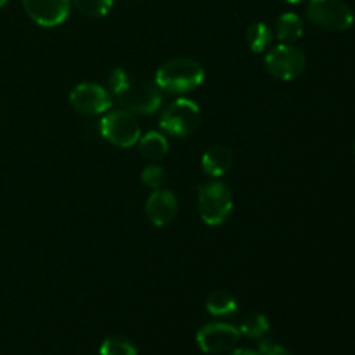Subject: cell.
Wrapping results in <instances>:
<instances>
[{
	"instance_id": "16",
	"label": "cell",
	"mask_w": 355,
	"mask_h": 355,
	"mask_svg": "<svg viewBox=\"0 0 355 355\" xmlns=\"http://www.w3.org/2000/svg\"><path fill=\"white\" fill-rule=\"evenodd\" d=\"M272 40V30L266 23H253L246 30V42L253 52H263Z\"/></svg>"
},
{
	"instance_id": "5",
	"label": "cell",
	"mask_w": 355,
	"mask_h": 355,
	"mask_svg": "<svg viewBox=\"0 0 355 355\" xmlns=\"http://www.w3.org/2000/svg\"><path fill=\"white\" fill-rule=\"evenodd\" d=\"M99 134L118 148H132L141 139V127L132 113L111 111L99 121Z\"/></svg>"
},
{
	"instance_id": "4",
	"label": "cell",
	"mask_w": 355,
	"mask_h": 355,
	"mask_svg": "<svg viewBox=\"0 0 355 355\" xmlns=\"http://www.w3.org/2000/svg\"><path fill=\"white\" fill-rule=\"evenodd\" d=\"M307 19L328 31H347L354 24V12L343 0H311Z\"/></svg>"
},
{
	"instance_id": "2",
	"label": "cell",
	"mask_w": 355,
	"mask_h": 355,
	"mask_svg": "<svg viewBox=\"0 0 355 355\" xmlns=\"http://www.w3.org/2000/svg\"><path fill=\"white\" fill-rule=\"evenodd\" d=\"M114 96L120 106L132 114L156 113L163 101L158 85H153L144 78H132V76H128L123 89Z\"/></svg>"
},
{
	"instance_id": "11",
	"label": "cell",
	"mask_w": 355,
	"mask_h": 355,
	"mask_svg": "<svg viewBox=\"0 0 355 355\" xmlns=\"http://www.w3.org/2000/svg\"><path fill=\"white\" fill-rule=\"evenodd\" d=\"M179 211L177 196L168 189H155L146 201V215L158 227L170 224Z\"/></svg>"
},
{
	"instance_id": "12",
	"label": "cell",
	"mask_w": 355,
	"mask_h": 355,
	"mask_svg": "<svg viewBox=\"0 0 355 355\" xmlns=\"http://www.w3.org/2000/svg\"><path fill=\"white\" fill-rule=\"evenodd\" d=\"M232 162H234V156L227 148L215 146L205 153L203 158H201V166H203L205 173H208L210 177H222L229 172Z\"/></svg>"
},
{
	"instance_id": "7",
	"label": "cell",
	"mask_w": 355,
	"mask_h": 355,
	"mask_svg": "<svg viewBox=\"0 0 355 355\" xmlns=\"http://www.w3.org/2000/svg\"><path fill=\"white\" fill-rule=\"evenodd\" d=\"M307 59L300 49L290 44H281L270 49L266 58V66L269 73L283 82H291L304 73Z\"/></svg>"
},
{
	"instance_id": "13",
	"label": "cell",
	"mask_w": 355,
	"mask_h": 355,
	"mask_svg": "<svg viewBox=\"0 0 355 355\" xmlns=\"http://www.w3.org/2000/svg\"><path fill=\"white\" fill-rule=\"evenodd\" d=\"M139 151L148 162H159L168 153V141L159 132H148L139 139Z\"/></svg>"
},
{
	"instance_id": "25",
	"label": "cell",
	"mask_w": 355,
	"mask_h": 355,
	"mask_svg": "<svg viewBox=\"0 0 355 355\" xmlns=\"http://www.w3.org/2000/svg\"><path fill=\"white\" fill-rule=\"evenodd\" d=\"M7 3V0H0V7H3Z\"/></svg>"
},
{
	"instance_id": "1",
	"label": "cell",
	"mask_w": 355,
	"mask_h": 355,
	"mask_svg": "<svg viewBox=\"0 0 355 355\" xmlns=\"http://www.w3.org/2000/svg\"><path fill=\"white\" fill-rule=\"evenodd\" d=\"M205 80V69L194 59L177 58L166 61L156 71V85L168 94H184L200 87Z\"/></svg>"
},
{
	"instance_id": "19",
	"label": "cell",
	"mask_w": 355,
	"mask_h": 355,
	"mask_svg": "<svg viewBox=\"0 0 355 355\" xmlns=\"http://www.w3.org/2000/svg\"><path fill=\"white\" fill-rule=\"evenodd\" d=\"M78 10L90 17H103L113 7V0H73Z\"/></svg>"
},
{
	"instance_id": "23",
	"label": "cell",
	"mask_w": 355,
	"mask_h": 355,
	"mask_svg": "<svg viewBox=\"0 0 355 355\" xmlns=\"http://www.w3.org/2000/svg\"><path fill=\"white\" fill-rule=\"evenodd\" d=\"M229 355H260L255 350H250V349H238V350H232Z\"/></svg>"
},
{
	"instance_id": "8",
	"label": "cell",
	"mask_w": 355,
	"mask_h": 355,
	"mask_svg": "<svg viewBox=\"0 0 355 355\" xmlns=\"http://www.w3.org/2000/svg\"><path fill=\"white\" fill-rule=\"evenodd\" d=\"M239 333L238 328L227 322H210L200 328L196 333V343L205 354H225L231 352L239 342Z\"/></svg>"
},
{
	"instance_id": "14",
	"label": "cell",
	"mask_w": 355,
	"mask_h": 355,
	"mask_svg": "<svg viewBox=\"0 0 355 355\" xmlns=\"http://www.w3.org/2000/svg\"><path fill=\"white\" fill-rule=\"evenodd\" d=\"M274 33H276V37L283 44H291V42H297L298 38H302V35H304V24H302V19L297 14L286 12L277 17Z\"/></svg>"
},
{
	"instance_id": "3",
	"label": "cell",
	"mask_w": 355,
	"mask_h": 355,
	"mask_svg": "<svg viewBox=\"0 0 355 355\" xmlns=\"http://www.w3.org/2000/svg\"><path fill=\"white\" fill-rule=\"evenodd\" d=\"M198 210L201 220L207 225L224 224L232 211V196L229 187L220 180L201 186L198 194Z\"/></svg>"
},
{
	"instance_id": "22",
	"label": "cell",
	"mask_w": 355,
	"mask_h": 355,
	"mask_svg": "<svg viewBox=\"0 0 355 355\" xmlns=\"http://www.w3.org/2000/svg\"><path fill=\"white\" fill-rule=\"evenodd\" d=\"M260 355H293L288 349H284L279 343H274L270 340H262L259 345Z\"/></svg>"
},
{
	"instance_id": "10",
	"label": "cell",
	"mask_w": 355,
	"mask_h": 355,
	"mask_svg": "<svg viewBox=\"0 0 355 355\" xmlns=\"http://www.w3.org/2000/svg\"><path fill=\"white\" fill-rule=\"evenodd\" d=\"M28 16L45 28L59 26L71 10L69 0H23Z\"/></svg>"
},
{
	"instance_id": "18",
	"label": "cell",
	"mask_w": 355,
	"mask_h": 355,
	"mask_svg": "<svg viewBox=\"0 0 355 355\" xmlns=\"http://www.w3.org/2000/svg\"><path fill=\"white\" fill-rule=\"evenodd\" d=\"M238 329L248 338H262L269 331V319L263 314H250L243 319Z\"/></svg>"
},
{
	"instance_id": "6",
	"label": "cell",
	"mask_w": 355,
	"mask_h": 355,
	"mask_svg": "<svg viewBox=\"0 0 355 355\" xmlns=\"http://www.w3.org/2000/svg\"><path fill=\"white\" fill-rule=\"evenodd\" d=\"M201 113L194 101L177 99L163 111L159 127L175 137H187L200 127Z\"/></svg>"
},
{
	"instance_id": "15",
	"label": "cell",
	"mask_w": 355,
	"mask_h": 355,
	"mask_svg": "<svg viewBox=\"0 0 355 355\" xmlns=\"http://www.w3.org/2000/svg\"><path fill=\"white\" fill-rule=\"evenodd\" d=\"M207 311L211 315H217V318H227L238 312V302L232 297L229 291L225 290H214L207 297Z\"/></svg>"
},
{
	"instance_id": "24",
	"label": "cell",
	"mask_w": 355,
	"mask_h": 355,
	"mask_svg": "<svg viewBox=\"0 0 355 355\" xmlns=\"http://www.w3.org/2000/svg\"><path fill=\"white\" fill-rule=\"evenodd\" d=\"M286 2H290V3H298V2H302V0H286Z\"/></svg>"
},
{
	"instance_id": "17",
	"label": "cell",
	"mask_w": 355,
	"mask_h": 355,
	"mask_svg": "<svg viewBox=\"0 0 355 355\" xmlns=\"http://www.w3.org/2000/svg\"><path fill=\"white\" fill-rule=\"evenodd\" d=\"M101 355H137L134 343L121 335H113L101 343Z\"/></svg>"
},
{
	"instance_id": "9",
	"label": "cell",
	"mask_w": 355,
	"mask_h": 355,
	"mask_svg": "<svg viewBox=\"0 0 355 355\" xmlns=\"http://www.w3.org/2000/svg\"><path fill=\"white\" fill-rule=\"evenodd\" d=\"M69 104L76 113L92 116V114L106 113L113 101L107 90L97 83H80L69 92Z\"/></svg>"
},
{
	"instance_id": "21",
	"label": "cell",
	"mask_w": 355,
	"mask_h": 355,
	"mask_svg": "<svg viewBox=\"0 0 355 355\" xmlns=\"http://www.w3.org/2000/svg\"><path fill=\"white\" fill-rule=\"evenodd\" d=\"M127 80H128V73L125 71V69L114 68L113 71L110 73V76H107V83H110L111 94L120 92V90L125 87V83H127Z\"/></svg>"
},
{
	"instance_id": "20",
	"label": "cell",
	"mask_w": 355,
	"mask_h": 355,
	"mask_svg": "<svg viewBox=\"0 0 355 355\" xmlns=\"http://www.w3.org/2000/svg\"><path fill=\"white\" fill-rule=\"evenodd\" d=\"M142 182L151 189H159L165 182V170L159 165H148L141 173Z\"/></svg>"
}]
</instances>
